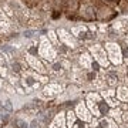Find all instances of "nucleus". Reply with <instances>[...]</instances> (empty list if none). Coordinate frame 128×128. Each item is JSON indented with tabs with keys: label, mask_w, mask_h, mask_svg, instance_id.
<instances>
[{
	"label": "nucleus",
	"mask_w": 128,
	"mask_h": 128,
	"mask_svg": "<svg viewBox=\"0 0 128 128\" xmlns=\"http://www.w3.org/2000/svg\"><path fill=\"white\" fill-rule=\"evenodd\" d=\"M117 98L120 101L128 102V87H120L117 90Z\"/></svg>",
	"instance_id": "9"
},
{
	"label": "nucleus",
	"mask_w": 128,
	"mask_h": 128,
	"mask_svg": "<svg viewBox=\"0 0 128 128\" xmlns=\"http://www.w3.org/2000/svg\"><path fill=\"white\" fill-rule=\"evenodd\" d=\"M117 91L115 90H107V91H102L101 92V97L105 100V102L111 107H118V98H117Z\"/></svg>",
	"instance_id": "5"
},
{
	"label": "nucleus",
	"mask_w": 128,
	"mask_h": 128,
	"mask_svg": "<svg viewBox=\"0 0 128 128\" xmlns=\"http://www.w3.org/2000/svg\"><path fill=\"white\" fill-rule=\"evenodd\" d=\"M118 76H117V73H114V71H108L107 73V82L110 84V86H117V82H118Z\"/></svg>",
	"instance_id": "13"
},
{
	"label": "nucleus",
	"mask_w": 128,
	"mask_h": 128,
	"mask_svg": "<svg viewBox=\"0 0 128 128\" xmlns=\"http://www.w3.org/2000/svg\"><path fill=\"white\" fill-rule=\"evenodd\" d=\"M0 73L3 74V76L6 74V70H4V67H0Z\"/></svg>",
	"instance_id": "26"
},
{
	"label": "nucleus",
	"mask_w": 128,
	"mask_h": 128,
	"mask_svg": "<svg viewBox=\"0 0 128 128\" xmlns=\"http://www.w3.org/2000/svg\"><path fill=\"white\" fill-rule=\"evenodd\" d=\"M107 50H108V57L114 64H121L122 63V54H121V48L114 43H108L107 44Z\"/></svg>",
	"instance_id": "2"
},
{
	"label": "nucleus",
	"mask_w": 128,
	"mask_h": 128,
	"mask_svg": "<svg viewBox=\"0 0 128 128\" xmlns=\"http://www.w3.org/2000/svg\"><path fill=\"white\" fill-rule=\"evenodd\" d=\"M91 51L94 57H96L97 63H100L101 66H108V60H107V56H105V51L101 48L100 46H92Z\"/></svg>",
	"instance_id": "6"
},
{
	"label": "nucleus",
	"mask_w": 128,
	"mask_h": 128,
	"mask_svg": "<svg viewBox=\"0 0 128 128\" xmlns=\"http://www.w3.org/2000/svg\"><path fill=\"white\" fill-rule=\"evenodd\" d=\"M122 120L124 121H128V111L127 112H122Z\"/></svg>",
	"instance_id": "23"
},
{
	"label": "nucleus",
	"mask_w": 128,
	"mask_h": 128,
	"mask_svg": "<svg viewBox=\"0 0 128 128\" xmlns=\"http://www.w3.org/2000/svg\"><path fill=\"white\" fill-rule=\"evenodd\" d=\"M108 114H110L114 120H117V122H121V120H122V111L120 110L118 107H112V108L108 111Z\"/></svg>",
	"instance_id": "11"
},
{
	"label": "nucleus",
	"mask_w": 128,
	"mask_h": 128,
	"mask_svg": "<svg viewBox=\"0 0 128 128\" xmlns=\"http://www.w3.org/2000/svg\"><path fill=\"white\" fill-rule=\"evenodd\" d=\"M124 57H125V58H128V48H127V47L124 48Z\"/></svg>",
	"instance_id": "24"
},
{
	"label": "nucleus",
	"mask_w": 128,
	"mask_h": 128,
	"mask_svg": "<svg viewBox=\"0 0 128 128\" xmlns=\"http://www.w3.org/2000/svg\"><path fill=\"white\" fill-rule=\"evenodd\" d=\"M96 128H98V127H96Z\"/></svg>",
	"instance_id": "29"
},
{
	"label": "nucleus",
	"mask_w": 128,
	"mask_h": 128,
	"mask_svg": "<svg viewBox=\"0 0 128 128\" xmlns=\"http://www.w3.org/2000/svg\"><path fill=\"white\" fill-rule=\"evenodd\" d=\"M24 36H27V37H32V36H33V32H27V33H24Z\"/></svg>",
	"instance_id": "25"
},
{
	"label": "nucleus",
	"mask_w": 128,
	"mask_h": 128,
	"mask_svg": "<svg viewBox=\"0 0 128 128\" xmlns=\"http://www.w3.org/2000/svg\"><path fill=\"white\" fill-rule=\"evenodd\" d=\"M76 114L80 120H82L84 122H88V121H91L92 117H91V111L88 110V107L86 104H78L77 108H76Z\"/></svg>",
	"instance_id": "3"
},
{
	"label": "nucleus",
	"mask_w": 128,
	"mask_h": 128,
	"mask_svg": "<svg viewBox=\"0 0 128 128\" xmlns=\"http://www.w3.org/2000/svg\"><path fill=\"white\" fill-rule=\"evenodd\" d=\"M2 105L4 107L6 110H9V111L13 110V105L10 104V100H9V98H7L6 96H2Z\"/></svg>",
	"instance_id": "18"
},
{
	"label": "nucleus",
	"mask_w": 128,
	"mask_h": 128,
	"mask_svg": "<svg viewBox=\"0 0 128 128\" xmlns=\"http://www.w3.org/2000/svg\"><path fill=\"white\" fill-rule=\"evenodd\" d=\"M54 124H56V125H58V127H61V128L66 127V125H67L66 114H64V112H60V114L56 115V118H54Z\"/></svg>",
	"instance_id": "12"
},
{
	"label": "nucleus",
	"mask_w": 128,
	"mask_h": 128,
	"mask_svg": "<svg viewBox=\"0 0 128 128\" xmlns=\"http://www.w3.org/2000/svg\"><path fill=\"white\" fill-rule=\"evenodd\" d=\"M50 128H61V127H58V125H56V124L53 122V124H51V125H50Z\"/></svg>",
	"instance_id": "27"
},
{
	"label": "nucleus",
	"mask_w": 128,
	"mask_h": 128,
	"mask_svg": "<svg viewBox=\"0 0 128 128\" xmlns=\"http://www.w3.org/2000/svg\"><path fill=\"white\" fill-rule=\"evenodd\" d=\"M16 122H17V127L18 128H28L27 122H26V121H23V120H17Z\"/></svg>",
	"instance_id": "20"
},
{
	"label": "nucleus",
	"mask_w": 128,
	"mask_h": 128,
	"mask_svg": "<svg viewBox=\"0 0 128 128\" xmlns=\"http://www.w3.org/2000/svg\"><path fill=\"white\" fill-rule=\"evenodd\" d=\"M60 92H61V87H60L58 84H48L44 90H43V92H41V97L43 98H54L56 96H58Z\"/></svg>",
	"instance_id": "4"
},
{
	"label": "nucleus",
	"mask_w": 128,
	"mask_h": 128,
	"mask_svg": "<svg viewBox=\"0 0 128 128\" xmlns=\"http://www.w3.org/2000/svg\"><path fill=\"white\" fill-rule=\"evenodd\" d=\"M127 41H128V38H127Z\"/></svg>",
	"instance_id": "30"
},
{
	"label": "nucleus",
	"mask_w": 128,
	"mask_h": 128,
	"mask_svg": "<svg viewBox=\"0 0 128 128\" xmlns=\"http://www.w3.org/2000/svg\"><path fill=\"white\" fill-rule=\"evenodd\" d=\"M58 34H60V38H61V40H64L67 44H68V46H71V47L76 46V44H74V41H73V38H71V36H70V34H67L64 30H60Z\"/></svg>",
	"instance_id": "14"
},
{
	"label": "nucleus",
	"mask_w": 128,
	"mask_h": 128,
	"mask_svg": "<svg viewBox=\"0 0 128 128\" xmlns=\"http://www.w3.org/2000/svg\"><path fill=\"white\" fill-rule=\"evenodd\" d=\"M22 82H23V87L26 88V92H32L33 90L38 88V81L33 76H26Z\"/></svg>",
	"instance_id": "7"
},
{
	"label": "nucleus",
	"mask_w": 128,
	"mask_h": 128,
	"mask_svg": "<svg viewBox=\"0 0 128 128\" xmlns=\"http://www.w3.org/2000/svg\"><path fill=\"white\" fill-rule=\"evenodd\" d=\"M40 53H41V56H43L44 58H47V60L54 58V50L51 48V46L47 43V41H43V46H41V48H40Z\"/></svg>",
	"instance_id": "8"
},
{
	"label": "nucleus",
	"mask_w": 128,
	"mask_h": 128,
	"mask_svg": "<svg viewBox=\"0 0 128 128\" xmlns=\"http://www.w3.org/2000/svg\"><path fill=\"white\" fill-rule=\"evenodd\" d=\"M102 100V97L100 94H96V92H90L87 96V107L88 110L91 111V114H94V117H101V111H100V101Z\"/></svg>",
	"instance_id": "1"
},
{
	"label": "nucleus",
	"mask_w": 128,
	"mask_h": 128,
	"mask_svg": "<svg viewBox=\"0 0 128 128\" xmlns=\"http://www.w3.org/2000/svg\"><path fill=\"white\" fill-rule=\"evenodd\" d=\"M73 33H74L77 37L82 38V37H86V34H87V28H86V27H76V28L73 30Z\"/></svg>",
	"instance_id": "17"
},
{
	"label": "nucleus",
	"mask_w": 128,
	"mask_h": 128,
	"mask_svg": "<svg viewBox=\"0 0 128 128\" xmlns=\"http://www.w3.org/2000/svg\"><path fill=\"white\" fill-rule=\"evenodd\" d=\"M91 67L94 68V71H98V70H100V68H98V64H97V63H92Z\"/></svg>",
	"instance_id": "22"
},
{
	"label": "nucleus",
	"mask_w": 128,
	"mask_h": 128,
	"mask_svg": "<svg viewBox=\"0 0 128 128\" xmlns=\"http://www.w3.org/2000/svg\"><path fill=\"white\" fill-rule=\"evenodd\" d=\"M30 63H32V66L34 67V68L37 70V71H40V73H44V70H43V66H41L37 60H34V58H30Z\"/></svg>",
	"instance_id": "19"
},
{
	"label": "nucleus",
	"mask_w": 128,
	"mask_h": 128,
	"mask_svg": "<svg viewBox=\"0 0 128 128\" xmlns=\"http://www.w3.org/2000/svg\"><path fill=\"white\" fill-rule=\"evenodd\" d=\"M76 118H77V114L73 112V111H68L67 115H66V120H67V127L73 128V125L76 124Z\"/></svg>",
	"instance_id": "15"
},
{
	"label": "nucleus",
	"mask_w": 128,
	"mask_h": 128,
	"mask_svg": "<svg viewBox=\"0 0 128 128\" xmlns=\"http://www.w3.org/2000/svg\"><path fill=\"white\" fill-rule=\"evenodd\" d=\"M73 128H86V125H84V122H82V120H81V122H76L73 125Z\"/></svg>",
	"instance_id": "21"
},
{
	"label": "nucleus",
	"mask_w": 128,
	"mask_h": 128,
	"mask_svg": "<svg viewBox=\"0 0 128 128\" xmlns=\"http://www.w3.org/2000/svg\"><path fill=\"white\" fill-rule=\"evenodd\" d=\"M98 124H100L101 128H118L117 122H114L111 118H101Z\"/></svg>",
	"instance_id": "10"
},
{
	"label": "nucleus",
	"mask_w": 128,
	"mask_h": 128,
	"mask_svg": "<svg viewBox=\"0 0 128 128\" xmlns=\"http://www.w3.org/2000/svg\"><path fill=\"white\" fill-rule=\"evenodd\" d=\"M81 64L86 67V68H91V64H92V60L88 54H82L81 56Z\"/></svg>",
	"instance_id": "16"
},
{
	"label": "nucleus",
	"mask_w": 128,
	"mask_h": 128,
	"mask_svg": "<svg viewBox=\"0 0 128 128\" xmlns=\"http://www.w3.org/2000/svg\"><path fill=\"white\" fill-rule=\"evenodd\" d=\"M2 86H3V81H2V80H0V87H2Z\"/></svg>",
	"instance_id": "28"
}]
</instances>
